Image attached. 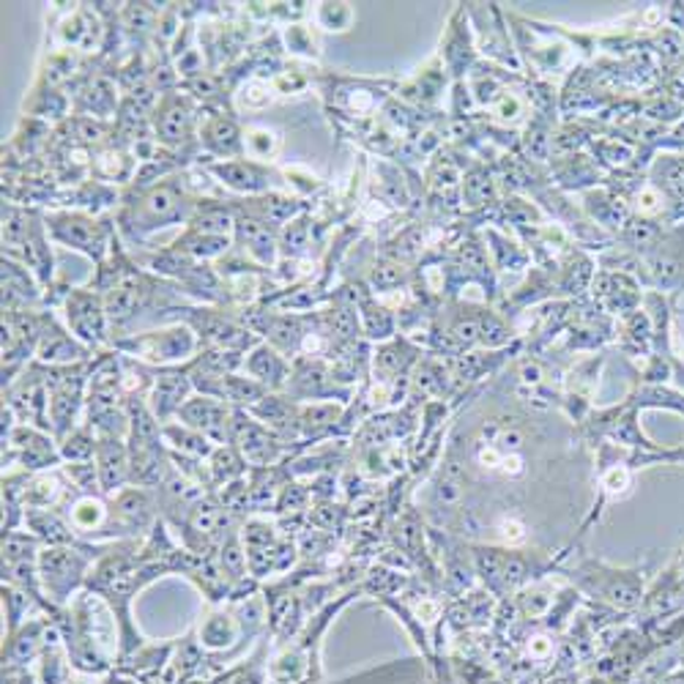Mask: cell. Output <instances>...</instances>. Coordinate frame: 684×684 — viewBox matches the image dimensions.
<instances>
[{
    "label": "cell",
    "mask_w": 684,
    "mask_h": 684,
    "mask_svg": "<svg viewBox=\"0 0 684 684\" xmlns=\"http://www.w3.org/2000/svg\"><path fill=\"white\" fill-rule=\"evenodd\" d=\"M488 241H490V252L495 255V263L499 269H506V272H521L523 266L528 263V255L523 247L512 244L506 236L495 233V230H488Z\"/></svg>",
    "instance_id": "41"
},
{
    "label": "cell",
    "mask_w": 684,
    "mask_h": 684,
    "mask_svg": "<svg viewBox=\"0 0 684 684\" xmlns=\"http://www.w3.org/2000/svg\"><path fill=\"white\" fill-rule=\"evenodd\" d=\"M38 296H42V288L36 285V274L11 258H3V312L22 310L25 305L38 301Z\"/></svg>",
    "instance_id": "21"
},
{
    "label": "cell",
    "mask_w": 684,
    "mask_h": 684,
    "mask_svg": "<svg viewBox=\"0 0 684 684\" xmlns=\"http://www.w3.org/2000/svg\"><path fill=\"white\" fill-rule=\"evenodd\" d=\"M58 446H60V457H64V463H88L96 457L99 435L91 424L82 422L80 428L71 430L64 441H58Z\"/></svg>",
    "instance_id": "33"
},
{
    "label": "cell",
    "mask_w": 684,
    "mask_h": 684,
    "mask_svg": "<svg viewBox=\"0 0 684 684\" xmlns=\"http://www.w3.org/2000/svg\"><path fill=\"white\" fill-rule=\"evenodd\" d=\"M64 310L66 329L75 334L86 347L96 351L107 342L110 321L107 310H104V299L99 290L93 288H69V294L60 301Z\"/></svg>",
    "instance_id": "8"
},
{
    "label": "cell",
    "mask_w": 684,
    "mask_h": 684,
    "mask_svg": "<svg viewBox=\"0 0 684 684\" xmlns=\"http://www.w3.org/2000/svg\"><path fill=\"white\" fill-rule=\"evenodd\" d=\"M463 203L468 208H488L495 203V179L488 168L474 164L466 175H463Z\"/></svg>",
    "instance_id": "31"
},
{
    "label": "cell",
    "mask_w": 684,
    "mask_h": 684,
    "mask_svg": "<svg viewBox=\"0 0 684 684\" xmlns=\"http://www.w3.org/2000/svg\"><path fill=\"white\" fill-rule=\"evenodd\" d=\"M233 417H236L233 406H228L225 400H217V397L197 395L195 391V395L186 400V406L181 408L179 422L197 430L201 435H206L212 444L225 446L233 441Z\"/></svg>",
    "instance_id": "10"
},
{
    "label": "cell",
    "mask_w": 684,
    "mask_h": 684,
    "mask_svg": "<svg viewBox=\"0 0 684 684\" xmlns=\"http://www.w3.org/2000/svg\"><path fill=\"white\" fill-rule=\"evenodd\" d=\"M594 153L603 164L608 168H619V164H627L632 159V146L622 140H592Z\"/></svg>",
    "instance_id": "43"
},
{
    "label": "cell",
    "mask_w": 684,
    "mask_h": 684,
    "mask_svg": "<svg viewBox=\"0 0 684 684\" xmlns=\"http://www.w3.org/2000/svg\"><path fill=\"white\" fill-rule=\"evenodd\" d=\"M168 312H179V321L184 318V323H190L195 329L203 347L250 353L261 342L247 323H239L236 318L225 316L219 310H208V307H201V310H195V307H179V310Z\"/></svg>",
    "instance_id": "5"
},
{
    "label": "cell",
    "mask_w": 684,
    "mask_h": 684,
    "mask_svg": "<svg viewBox=\"0 0 684 684\" xmlns=\"http://www.w3.org/2000/svg\"><path fill=\"white\" fill-rule=\"evenodd\" d=\"M583 203H586V212H592L594 223L603 225V228L625 230V225L630 223L625 201H622L619 195H614L611 190L586 192V195H583Z\"/></svg>",
    "instance_id": "28"
},
{
    "label": "cell",
    "mask_w": 684,
    "mask_h": 684,
    "mask_svg": "<svg viewBox=\"0 0 684 684\" xmlns=\"http://www.w3.org/2000/svg\"><path fill=\"white\" fill-rule=\"evenodd\" d=\"M554 175L561 186H575V190H583V186H592L600 181V168L597 159L586 157V153H570V157H556L554 159Z\"/></svg>",
    "instance_id": "26"
},
{
    "label": "cell",
    "mask_w": 684,
    "mask_h": 684,
    "mask_svg": "<svg viewBox=\"0 0 684 684\" xmlns=\"http://www.w3.org/2000/svg\"><path fill=\"white\" fill-rule=\"evenodd\" d=\"M413 358H417V347L411 345L408 340H391L386 342V345H380L378 351H375V378L378 380H389V384H397L400 380V375L406 378L408 367L413 364Z\"/></svg>",
    "instance_id": "25"
},
{
    "label": "cell",
    "mask_w": 684,
    "mask_h": 684,
    "mask_svg": "<svg viewBox=\"0 0 684 684\" xmlns=\"http://www.w3.org/2000/svg\"><path fill=\"white\" fill-rule=\"evenodd\" d=\"M201 168L212 175L214 181L236 195H266L272 186V170L266 164H258L252 159H208L201 162Z\"/></svg>",
    "instance_id": "13"
},
{
    "label": "cell",
    "mask_w": 684,
    "mask_h": 684,
    "mask_svg": "<svg viewBox=\"0 0 684 684\" xmlns=\"http://www.w3.org/2000/svg\"><path fill=\"white\" fill-rule=\"evenodd\" d=\"M80 107L93 113L91 118H107L115 107H118V96H115V86L107 77H93L91 86L80 93Z\"/></svg>",
    "instance_id": "34"
},
{
    "label": "cell",
    "mask_w": 684,
    "mask_h": 684,
    "mask_svg": "<svg viewBox=\"0 0 684 684\" xmlns=\"http://www.w3.org/2000/svg\"><path fill=\"white\" fill-rule=\"evenodd\" d=\"M162 438L173 455L192 457V460H208V457L214 455V449H217V444H212V441H208L206 435L197 433V430L181 424L179 419L162 424Z\"/></svg>",
    "instance_id": "23"
},
{
    "label": "cell",
    "mask_w": 684,
    "mask_h": 684,
    "mask_svg": "<svg viewBox=\"0 0 684 684\" xmlns=\"http://www.w3.org/2000/svg\"><path fill=\"white\" fill-rule=\"evenodd\" d=\"M49 239L69 250L82 252L102 266L113 252V225L102 223L88 212H53L44 217Z\"/></svg>",
    "instance_id": "4"
},
{
    "label": "cell",
    "mask_w": 684,
    "mask_h": 684,
    "mask_svg": "<svg viewBox=\"0 0 684 684\" xmlns=\"http://www.w3.org/2000/svg\"><path fill=\"white\" fill-rule=\"evenodd\" d=\"M283 179L285 186L296 195H312V192L321 190V179H318L312 170L301 168V164H290V168H283Z\"/></svg>",
    "instance_id": "42"
},
{
    "label": "cell",
    "mask_w": 684,
    "mask_h": 684,
    "mask_svg": "<svg viewBox=\"0 0 684 684\" xmlns=\"http://www.w3.org/2000/svg\"><path fill=\"white\" fill-rule=\"evenodd\" d=\"M358 307V321H362V332L373 340H389L395 334V316H391L389 307L380 305L378 299H373L369 294L356 296Z\"/></svg>",
    "instance_id": "29"
},
{
    "label": "cell",
    "mask_w": 684,
    "mask_h": 684,
    "mask_svg": "<svg viewBox=\"0 0 684 684\" xmlns=\"http://www.w3.org/2000/svg\"><path fill=\"white\" fill-rule=\"evenodd\" d=\"M444 82H446L444 69H438V66H430V69H424L422 75L413 77L411 82H406V86L400 88V93H402V99H408V102L419 104V107H428V104H433L435 99L441 96V91H444Z\"/></svg>",
    "instance_id": "32"
},
{
    "label": "cell",
    "mask_w": 684,
    "mask_h": 684,
    "mask_svg": "<svg viewBox=\"0 0 684 684\" xmlns=\"http://www.w3.org/2000/svg\"><path fill=\"white\" fill-rule=\"evenodd\" d=\"M312 20L321 31L327 33H345L351 31V25L356 22V11L351 3H318L312 11Z\"/></svg>",
    "instance_id": "38"
},
{
    "label": "cell",
    "mask_w": 684,
    "mask_h": 684,
    "mask_svg": "<svg viewBox=\"0 0 684 684\" xmlns=\"http://www.w3.org/2000/svg\"><path fill=\"white\" fill-rule=\"evenodd\" d=\"M283 44L290 55H299V58L310 60L321 58L316 31H312L310 25H305V22H288V25L283 27Z\"/></svg>",
    "instance_id": "39"
},
{
    "label": "cell",
    "mask_w": 684,
    "mask_h": 684,
    "mask_svg": "<svg viewBox=\"0 0 684 684\" xmlns=\"http://www.w3.org/2000/svg\"><path fill=\"white\" fill-rule=\"evenodd\" d=\"M25 532H31L44 548H64V545H80V537L69 526L64 512L58 510H25L22 521Z\"/></svg>",
    "instance_id": "20"
},
{
    "label": "cell",
    "mask_w": 684,
    "mask_h": 684,
    "mask_svg": "<svg viewBox=\"0 0 684 684\" xmlns=\"http://www.w3.org/2000/svg\"><path fill=\"white\" fill-rule=\"evenodd\" d=\"M96 471H99V488L104 495L118 493V490L132 485V463H129V446L126 438H99L96 449Z\"/></svg>",
    "instance_id": "19"
},
{
    "label": "cell",
    "mask_w": 684,
    "mask_h": 684,
    "mask_svg": "<svg viewBox=\"0 0 684 684\" xmlns=\"http://www.w3.org/2000/svg\"><path fill=\"white\" fill-rule=\"evenodd\" d=\"M406 280H408L406 266H402L400 261H395V258H386V255L380 258V261H375L367 274V285H369V290H375V294H395V290L400 288Z\"/></svg>",
    "instance_id": "36"
},
{
    "label": "cell",
    "mask_w": 684,
    "mask_h": 684,
    "mask_svg": "<svg viewBox=\"0 0 684 684\" xmlns=\"http://www.w3.org/2000/svg\"><path fill=\"white\" fill-rule=\"evenodd\" d=\"M272 88L277 96H290L307 88V77L299 69H283L272 77Z\"/></svg>",
    "instance_id": "46"
},
{
    "label": "cell",
    "mask_w": 684,
    "mask_h": 684,
    "mask_svg": "<svg viewBox=\"0 0 684 684\" xmlns=\"http://www.w3.org/2000/svg\"><path fill=\"white\" fill-rule=\"evenodd\" d=\"M93 351L82 345L75 334L66 327H60L58 318L53 312H47V321H44L42 340L36 347V362L44 367H69V364H82L91 362Z\"/></svg>",
    "instance_id": "14"
},
{
    "label": "cell",
    "mask_w": 684,
    "mask_h": 684,
    "mask_svg": "<svg viewBox=\"0 0 684 684\" xmlns=\"http://www.w3.org/2000/svg\"><path fill=\"white\" fill-rule=\"evenodd\" d=\"M64 466L58 438L53 433L33 428V424H16L3 438V471L5 468H25L31 474L53 471Z\"/></svg>",
    "instance_id": "6"
},
{
    "label": "cell",
    "mask_w": 684,
    "mask_h": 684,
    "mask_svg": "<svg viewBox=\"0 0 684 684\" xmlns=\"http://www.w3.org/2000/svg\"><path fill=\"white\" fill-rule=\"evenodd\" d=\"M373 186L378 201H384L389 208H406L411 203V190H408L406 179H402L400 168L389 162L373 164Z\"/></svg>",
    "instance_id": "27"
},
{
    "label": "cell",
    "mask_w": 684,
    "mask_h": 684,
    "mask_svg": "<svg viewBox=\"0 0 684 684\" xmlns=\"http://www.w3.org/2000/svg\"><path fill=\"white\" fill-rule=\"evenodd\" d=\"M113 347L118 353H126L129 358L151 364V367H173L179 362L190 364L203 351L195 329L184 321L151 329V332L126 334V338L113 340Z\"/></svg>",
    "instance_id": "3"
},
{
    "label": "cell",
    "mask_w": 684,
    "mask_h": 684,
    "mask_svg": "<svg viewBox=\"0 0 684 684\" xmlns=\"http://www.w3.org/2000/svg\"><path fill=\"white\" fill-rule=\"evenodd\" d=\"M236 212V233L233 241L241 250V258H247L250 263H255L258 269H272L277 266L280 255V228L263 223V219L252 217V214Z\"/></svg>",
    "instance_id": "12"
},
{
    "label": "cell",
    "mask_w": 684,
    "mask_h": 684,
    "mask_svg": "<svg viewBox=\"0 0 684 684\" xmlns=\"http://www.w3.org/2000/svg\"><path fill=\"white\" fill-rule=\"evenodd\" d=\"M197 140L206 148L208 157L239 159L244 153V129L236 124V118L223 113H212L201 121Z\"/></svg>",
    "instance_id": "18"
},
{
    "label": "cell",
    "mask_w": 684,
    "mask_h": 684,
    "mask_svg": "<svg viewBox=\"0 0 684 684\" xmlns=\"http://www.w3.org/2000/svg\"><path fill=\"white\" fill-rule=\"evenodd\" d=\"M96 162H91V170L93 175H96V181H102V184H132L137 175V159L135 153H129L126 148H104V151H99Z\"/></svg>",
    "instance_id": "24"
},
{
    "label": "cell",
    "mask_w": 684,
    "mask_h": 684,
    "mask_svg": "<svg viewBox=\"0 0 684 684\" xmlns=\"http://www.w3.org/2000/svg\"><path fill=\"white\" fill-rule=\"evenodd\" d=\"M110 543L93 545H64V548H42L38 556V578H42V592L47 603L55 611L69 608L71 600L86 589L88 572H91L93 561L107 550Z\"/></svg>",
    "instance_id": "2"
},
{
    "label": "cell",
    "mask_w": 684,
    "mask_h": 684,
    "mask_svg": "<svg viewBox=\"0 0 684 684\" xmlns=\"http://www.w3.org/2000/svg\"><path fill=\"white\" fill-rule=\"evenodd\" d=\"M630 488V471L625 466H611L603 471V493L605 495H622Z\"/></svg>",
    "instance_id": "47"
},
{
    "label": "cell",
    "mask_w": 684,
    "mask_h": 684,
    "mask_svg": "<svg viewBox=\"0 0 684 684\" xmlns=\"http://www.w3.org/2000/svg\"><path fill=\"white\" fill-rule=\"evenodd\" d=\"M495 534H499L501 543L510 545V548H512V545L526 543L528 526L517 515H501L499 523H495Z\"/></svg>",
    "instance_id": "45"
},
{
    "label": "cell",
    "mask_w": 684,
    "mask_h": 684,
    "mask_svg": "<svg viewBox=\"0 0 684 684\" xmlns=\"http://www.w3.org/2000/svg\"><path fill=\"white\" fill-rule=\"evenodd\" d=\"M195 102L192 96L179 91H168L159 96V104L153 107V137H157L159 146L170 148V151H179L186 148L195 140Z\"/></svg>",
    "instance_id": "9"
},
{
    "label": "cell",
    "mask_w": 684,
    "mask_h": 684,
    "mask_svg": "<svg viewBox=\"0 0 684 684\" xmlns=\"http://www.w3.org/2000/svg\"><path fill=\"white\" fill-rule=\"evenodd\" d=\"M665 195L654 184H641V190L632 195V212L641 214V217H654V214L663 212Z\"/></svg>",
    "instance_id": "44"
},
{
    "label": "cell",
    "mask_w": 684,
    "mask_h": 684,
    "mask_svg": "<svg viewBox=\"0 0 684 684\" xmlns=\"http://www.w3.org/2000/svg\"><path fill=\"white\" fill-rule=\"evenodd\" d=\"M310 241H312V223L310 217H301V214L294 223H288L280 230V250L285 252L288 261H301V255L307 252Z\"/></svg>",
    "instance_id": "37"
},
{
    "label": "cell",
    "mask_w": 684,
    "mask_h": 684,
    "mask_svg": "<svg viewBox=\"0 0 684 684\" xmlns=\"http://www.w3.org/2000/svg\"><path fill=\"white\" fill-rule=\"evenodd\" d=\"M274 88L272 80L266 77H247L239 86V93H233V102L239 110H247V113H261L269 104L274 102Z\"/></svg>",
    "instance_id": "35"
},
{
    "label": "cell",
    "mask_w": 684,
    "mask_h": 684,
    "mask_svg": "<svg viewBox=\"0 0 684 684\" xmlns=\"http://www.w3.org/2000/svg\"><path fill=\"white\" fill-rule=\"evenodd\" d=\"M528 104H532V96L526 99V96H521L517 91H510V88H504V91H501V96L495 99L493 104H490V115H493V121H499V124L515 126L517 121H523Z\"/></svg>",
    "instance_id": "40"
},
{
    "label": "cell",
    "mask_w": 684,
    "mask_h": 684,
    "mask_svg": "<svg viewBox=\"0 0 684 684\" xmlns=\"http://www.w3.org/2000/svg\"><path fill=\"white\" fill-rule=\"evenodd\" d=\"M290 373H294V362L274 345H269V342H258L244 358V375L266 386L272 395H283L290 380Z\"/></svg>",
    "instance_id": "17"
},
{
    "label": "cell",
    "mask_w": 684,
    "mask_h": 684,
    "mask_svg": "<svg viewBox=\"0 0 684 684\" xmlns=\"http://www.w3.org/2000/svg\"><path fill=\"white\" fill-rule=\"evenodd\" d=\"M261 424H266L288 446L301 444V406L285 395H266L261 402L247 408Z\"/></svg>",
    "instance_id": "15"
},
{
    "label": "cell",
    "mask_w": 684,
    "mask_h": 684,
    "mask_svg": "<svg viewBox=\"0 0 684 684\" xmlns=\"http://www.w3.org/2000/svg\"><path fill=\"white\" fill-rule=\"evenodd\" d=\"M151 369L153 380L151 389H148V406H151L159 424L175 422L181 408L186 406V400L195 395V384H192L184 364H181V367H151Z\"/></svg>",
    "instance_id": "11"
},
{
    "label": "cell",
    "mask_w": 684,
    "mask_h": 684,
    "mask_svg": "<svg viewBox=\"0 0 684 684\" xmlns=\"http://www.w3.org/2000/svg\"><path fill=\"white\" fill-rule=\"evenodd\" d=\"M60 512H64L69 526L75 528V534L82 539V543L99 545L104 526H107V521H110V501L104 499L102 493L82 495L75 490L71 499L66 501V506Z\"/></svg>",
    "instance_id": "16"
},
{
    "label": "cell",
    "mask_w": 684,
    "mask_h": 684,
    "mask_svg": "<svg viewBox=\"0 0 684 684\" xmlns=\"http://www.w3.org/2000/svg\"><path fill=\"white\" fill-rule=\"evenodd\" d=\"M206 471H208V482H212V493H219L228 485L239 482L250 474V466L241 457V452L236 449L233 444H225L214 449V455L206 460Z\"/></svg>",
    "instance_id": "22"
},
{
    "label": "cell",
    "mask_w": 684,
    "mask_h": 684,
    "mask_svg": "<svg viewBox=\"0 0 684 684\" xmlns=\"http://www.w3.org/2000/svg\"><path fill=\"white\" fill-rule=\"evenodd\" d=\"M283 151V135L272 126H247L244 129V157L258 164H269Z\"/></svg>",
    "instance_id": "30"
},
{
    "label": "cell",
    "mask_w": 684,
    "mask_h": 684,
    "mask_svg": "<svg viewBox=\"0 0 684 684\" xmlns=\"http://www.w3.org/2000/svg\"><path fill=\"white\" fill-rule=\"evenodd\" d=\"M230 444L241 452V457L247 460V466L252 468H272L280 463L288 460L294 455V446L285 444L283 438L272 433L266 424L258 422L250 411L244 408H236L233 417V441Z\"/></svg>",
    "instance_id": "7"
},
{
    "label": "cell",
    "mask_w": 684,
    "mask_h": 684,
    "mask_svg": "<svg viewBox=\"0 0 684 684\" xmlns=\"http://www.w3.org/2000/svg\"><path fill=\"white\" fill-rule=\"evenodd\" d=\"M197 203H201V197L195 195L190 173L164 175L137 195H132V201L121 208V230L140 241L162 228L190 223Z\"/></svg>",
    "instance_id": "1"
}]
</instances>
